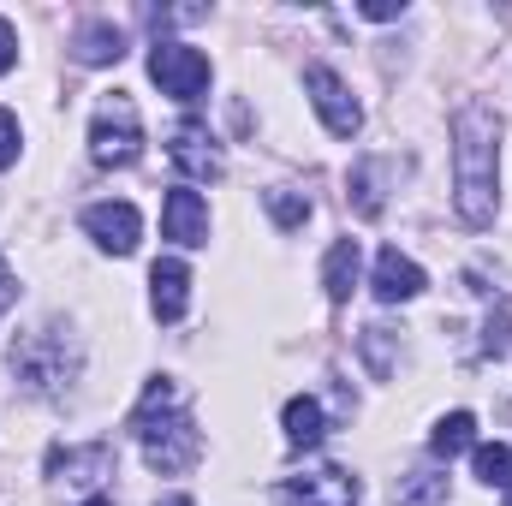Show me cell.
Listing matches in <instances>:
<instances>
[{"label": "cell", "instance_id": "cell-15", "mask_svg": "<svg viewBox=\"0 0 512 506\" xmlns=\"http://www.w3.org/2000/svg\"><path fill=\"white\" fill-rule=\"evenodd\" d=\"M286 441L292 447H322V435H328V411H322V399H310V393H298V399H286Z\"/></svg>", "mask_w": 512, "mask_h": 506}, {"label": "cell", "instance_id": "cell-5", "mask_svg": "<svg viewBox=\"0 0 512 506\" xmlns=\"http://www.w3.org/2000/svg\"><path fill=\"white\" fill-rule=\"evenodd\" d=\"M149 78L173 102H203V90H209V54H197L191 42H155L149 48Z\"/></svg>", "mask_w": 512, "mask_h": 506}, {"label": "cell", "instance_id": "cell-27", "mask_svg": "<svg viewBox=\"0 0 512 506\" xmlns=\"http://www.w3.org/2000/svg\"><path fill=\"white\" fill-rule=\"evenodd\" d=\"M84 506H114V501H108V495H90V501H84Z\"/></svg>", "mask_w": 512, "mask_h": 506}, {"label": "cell", "instance_id": "cell-8", "mask_svg": "<svg viewBox=\"0 0 512 506\" xmlns=\"http://www.w3.org/2000/svg\"><path fill=\"white\" fill-rule=\"evenodd\" d=\"M167 155H173V167H179L185 179H221V173H227L221 143L209 137V126H197V120L173 126V137H167Z\"/></svg>", "mask_w": 512, "mask_h": 506}, {"label": "cell", "instance_id": "cell-12", "mask_svg": "<svg viewBox=\"0 0 512 506\" xmlns=\"http://www.w3.org/2000/svg\"><path fill=\"white\" fill-rule=\"evenodd\" d=\"M185 304H191V268H185L179 256H161V262L149 268V310H155L161 322H179Z\"/></svg>", "mask_w": 512, "mask_h": 506}, {"label": "cell", "instance_id": "cell-23", "mask_svg": "<svg viewBox=\"0 0 512 506\" xmlns=\"http://www.w3.org/2000/svg\"><path fill=\"white\" fill-rule=\"evenodd\" d=\"M12 161H18V114L0 108V167H12Z\"/></svg>", "mask_w": 512, "mask_h": 506}, {"label": "cell", "instance_id": "cell-6", "mask_svg": "<svg viewBox=\"0 0 512 506\" xmlns=\"http://www.w3.org/2000/svg\"><path fill=\"white\" fill-rule=\"evenodd\" d=\"M304 90H310V102H316L322 126L334 131V137H358L364 108H358V96L346 90V78H340L334 66H304Z\"/></svg>", "mask_w": 512, "mask_h": 506}, {"label": "cell", "instance_id": "cell-10", "mask_svg": "<svg viewBox=\"0 0 512 506\" xmlns=\"http://www.w3.org/2000/svg\"><path fill=\"white\" fill-rule=\"evenodd\" d=\"M161 233L173 239V245H209V203L197 197V191H167V203H161Z\"/></svg>", "mask_w": 512, "mask_h": 506}, {"label": "cell", "instance_id": "cell-24", "mask_svg": "<svg viewBox=\"0 0 512 506\" xmlns=\"http://www.w3.org/2000/svg\"><path fill=\"white\" fill-rule=\"evenodd\" d=\"M12 66H18V30H12V24L0 18V78H6Z\"/></svg>", "mask_w": 512, "mask_h": 506}, {"label": "cell", "instance_id": "cell-14", "mask_svg": "<svg viewBox=\"0 0 512 506\" xmlns=\"http://www.w3.org/2000/svg\"><path fill=\"white\" fill-rule=\"evenodd\" d=\"M72 54H78L84 66H114V60L126 54V30H120L114 18H90V24L72 36Z\"/></svg>", "mask_w": 512, "mask_h": 506}, {"label": "cell", "instance_id": "cell-28", "mask_svg": "<svg viewBox=\"0 0 512 506\" xmlns=\"http://www.w3.org/2000/svg\"><path fill=\"white\" fill-rule=\"evenodd\" d=\"M155 506H191V501H185V495H173V501H155Z\"/></svg>", "mask_w": 512, "mask_h": 506}, {"label": "cell", "instance_id": "cell-11", "mask_svg": "<svg viewBox=\"0 0 512 506\" xmlns=\"http://www.w3.org/2000/svg\"><path fill=\"white\" fill-rule=\"evenodd\" d=\"M48 477L60 483H78V489H96L102 477H114V447H54L48 453Z\"/></svg>", "mask_w": 512, "mask_h": 506}, {"label": "cell", "instance_id": "cell-25", "mask_svg": "<svg viewBox=\"0 0 512 506\" xmlns=\"http://www.w3.org/2000/svg\"><path fill=\"white\" fill-rule=\"evenodd\" d=\"M358 12H364V18H370V24H387V18H399V12H405V6H393V0H364V6H358Z\"/></svg>", "mask_w": 512, "mask_h": 506}, {"label": "cell", "instance_id": "cell-17", "mask_svg": "<svg viewBox=\"0 0 512 506\" xmlns=\"http://www.w3.org/2000/svg\"><path fill=\"white\" fill-rule=\"evenodd\" d=\"M322 286H328L334 304L352 298V286H358V239H340V245L328 251V262H322Z\"/></svg>", "mask_w": 512, "mask_h": 506}, {"label": "cell", "instance_id": "cell-16", "mask_svg": "<svg viewBox=\"0 0 512 506\" xmlns=\"http://www.w3.org/2000/svg\"><path fill=\"white\" fill-rule=\"evenodd\" d=\"M477 447V417L471 411H447L441 423H435V435H429V453L435 459H459V453H471Z\"/></svg>", "mask_w": 512, "mask_h": 506}, {"label": "cell", "instance_id": "cell-7", "mask_svg": "<svg viewBox=\"0 0 512 506\" xmlns=\"http://www.w3.org/2000/svg\"><path fill=\"white\" fill-rule=\"evenodd\" d=\"M280 501L286 506H358V477L340 471V465H310V471L280 483Z\"/></svg>", "mask_w": 512, "mask_h": 506}, {"label": "cell", "instance_id": "cell-29", "mask_svg": "<svg viewBox=\"0 0 512 506\" xmlns=\"http://www.w3.org/2000/svg\"><path fill=\"white\" fill-rule=\"evenodd\" d=\"M507 506H512V489H507Z\"/></svg>", "mask_w": 512, "mask_h": 506}, {"label": "cell", "instance_id": "cell-18", "mask_svg": "<svg viewBox=\"0 0 512 506\" xmlns=\"http://www.w3.org/2000/svg\"><path fill=\"white\" fill-rule=\"evenodd\" d=\"M393 506H447V471H405L393 483Z\"/></svg>", "mask_w": 512, "mask_h": 506}, {"label": "cell", "instance_id": "cell-21", "mask_svg": "<svg viewBox=\"0 0 512 506\" xmlns=\"http://www.w3.org/2000/svg\"><path fill=\"white\" fill-rule=\"evenodd\" d=\"M477 483H489V489H512V447H501V441L477 447Z\"/></svg>", "mask_w": 512, "mask_h": 506}, {"label": "cell", "instance_id": "cell-1", "mask_svg": "<svg viewBox=\"0 0 512 506\" xmlns=\"http://www.w3.org/2000/svg\"><path fill=\"white\" fill-rule=\"evenodd\" d=\"M453 203L465 227H489L501 203V120L483 102L453 114Z\"/></svg>", "mask_w": 512, "mask_h": 506}, {"label": "cell", "instance_id": "cell-9", "mask_svg": "<svg viewBox=\"0 0 512 506\" xmlns=\"http://www.w3.org/2000/svg\"><path fill=\"white\" fill-rule=\"evenodd\" d=\"M84 233H90L102 251L131 256L137 239H143V215H137L131 203H90V209H84Z\"/></svg>", "mask_w": 512, "mask_h": 506}, {"label": "cell", "instance_id": "cell-20", "mask_svg": "<svg viewBox=\"0 0 512 506\" xmlns=\"http://www.w3.org/2000/svg\"><path fill=\"white\" fill-rule=\"evenodd\" d=\"M262 203H268V215L286 227V233H298L304 221H310V197H298V191H286V185H274V191H262Z\"/></svg>", "mask_w": 512, "mask_h": 506}, {"label": "cell", "instance_id": "cell-3", "mask_svg": "<svg viewBox=\"0 0 512 506\" xmlns=\"http://www.w3.org/2000/svg\"><path fill=\"white\" fill-rule=\"evenodd\" d=\"M12 376L24 381V393L36 399H60L78 376V340H66V328H36L12 346Z\"/></svg>", "mask_w": 512, "mask_h": 506}, {"label": "cell", "instance_id": "cell-19", "mask_svg": "<svg viewBox=\"0 0 512 506\" xmlns=\"http://www.w3.org/2000/svg\"><path fill=\"white\" fill-rule=\"evenodd\" d=\"M376 173H382V161H358V167H352V209H358L364 221L382 215V185H376Z\"/></svg>", "mask_w": 512, "mask_h": 506}, {"label": "cell", "instance_id": "cell-2", "mask_svg": "<svg viewBox=\"0 0 512 506\" xmlns=\"http://www.w3.org/2000/svg\"><path fill=\"white\" fill-rule=\"evenodd\" d=\"M131 429L143 441L149 471H161V477H179V471H191L203 459V435H197V423H191V411L179 399V381H167V376L149 381L137 411H131Z\"/></svg>", "mask_w": 512, "mask_h": 506}, {"label": "cell", "instance_id": "cell-22", "mask_svg": "<svg viewBox=\"0 0 512 506\" xmlns=\"http://www.w3.org/2000/svg\"><path fill=\"white\" fill-rule=\"evenodd\" d=\"M364 358H370V370H376V376L393 370V328H382V322H370V328H364Z\"/></svg>", "mask_w": 512, "mask_h": 506}, {"label": "cell", "instance_id": "cell-13", "mask_svg": "<svg viewBox=\"0 0 512 506\" xmlns=\"http://www.w3.org/2000/svg\"><path fill=\"white\" fill-rule=\"evenodd\" d=\"M370 286H376L382 304H405V298H417V292L429 286V274H423L411 256H399L393 245H387V251L376 256V280H370Z\"/></svg>", "mask_w": 512, "mask_h": 506}, {"label": "cell", "instance_id": "cell-4", "mask_svg": "<svg viewBox=\"0 0 512 506\" xmlns=\"http://www.w3.org/2000/svg\"><path fill=\"white\" fill-rule=\"evenodd\" d=\"M90 155L102 167H131L143 155V120H137V102L126 90H108L90 114Z\"/></svg>", "mask_w": 512, "mask_h": 506}, {"label": "cell", "instance_id": "cell-26", "mask_svg": "<svg viewBox=\"0 0 512 506\" xmlns=\"http://www.w3.org/2000/svg\"><path fill=\"white\" fill-rule=\"evenodd\" d=\"M12 298H18V280H12V274H6V268H0V316H6V310H12Z\"/></svg>", "mask_w": 512, "mask_h": 506}]
</instances>
